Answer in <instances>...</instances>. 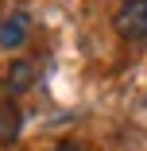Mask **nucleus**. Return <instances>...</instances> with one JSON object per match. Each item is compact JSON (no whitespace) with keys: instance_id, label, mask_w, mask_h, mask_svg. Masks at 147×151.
Instances as JSON below:
<instances>
[{"instance_id":"nucleus-4","label":"nucleus","mask_w":147,"mask_h":151,"mask_svg":"<svg viewBox=\"0 0 147 151\" xmlns=\"http://www.w3.org/2000/svg\"><path fill=\"white\" fill-rule=\"evenodd\" d=\"M23 39H27V16H23V12H12L4 23H0V47L12 50V47H19Z\"/></svg>"},{"instance_id":"nucleus-1","label":"nucleus","mask_w":147,"mask_h":151,"mask_svg":"<svg viewBox=\"0 0 147 151\" xmlns=\"http://www.w3.org/2000/svg\"><path fill=\"white\" fill-rule=\"evenodd\" d=\"M116 35L124 43L147 39V0H124V8L116 12Z\"/></svg>"},{"instance_id":"nucleus-3","label":"nucleus","mask_w":147,"mask_h":151,"mask_svg":"<svg viewBox=\"0 0 147 151\" xmlns=\"http://www.w3.org/2000/svg\"><path fill=\"white\" fill-rule=\"evenodd\" d=\"M23 128V112L16 101H0V143H16Z\"/></svg>"},{"instance_id":"nucleus-5","label":"nucleus","mask_w":147,"mask_h":151,"mask_svg":"<svg viewBox=\"0 0 147 151\" xmlns=\"http://www.w3.org/2000/svg\"><path fill=\"white\" fill-rule=\"evenodd\" d=\"M54 151H85V147H81V143H70V139H66V143H58Z\"/></svg>"},{"instance_id":"nucleus-2","label":"nucleus","mask_w":147,"mask_h":151,"mask_svg":"<svg viewBox=\"0 0 147 151\" xmlns=\"http://www.w3.org/2000/svg\"><path fill=\"white\" fill-rule=\"evenodd\" d=\"M31 85H35V66L27 62V58H19V62H12V66H8V74H4V89H8L12 97L27 93Z\"/></svg>"}]
</instances>
